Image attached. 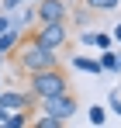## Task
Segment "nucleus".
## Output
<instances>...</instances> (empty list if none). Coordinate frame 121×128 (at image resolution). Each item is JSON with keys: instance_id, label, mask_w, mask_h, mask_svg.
Returning <instances> with one entry per match:
<instances>
[{"instance_id": "f257e3e1", "label": "nucleus", "mask_w": 121, "mask_h": 128, "mask_svg": "<svg viewBox=\"0 0 121 128\" xmlns=\"http://www.w3.org/2000/svg\"><path fill=\"white\" fill-rule=\"evenodd\" d=\"M10 59H14V69L18 73H42V69H52V66H59V52H48V48H42L35 45L31 38H21V45L10 52Z\"/></svg>"}, {"instance_id": "f03ea898", "label": "nucleus", "mask_w": 121, "mask_h": 128, "mask_svg": "<svg viewBox=\"0 0 121 128\" xmlns=\"http://www.w3.org/2000/svg\"><path fill=\"white\" fill-rule=\"evenodd\" d=\"M69 90V76L62 66H52V69H42V73H31L28 76V94L42 100V97H56V94H66Z\"/></svg>"}, {"instance_id": "7ed1b4c3", "label": "nucleus", "mask_w": 121, "mask_h": 128, "mask_svg": "<svg viewBox=\"0 0 121 128\" xmlns=\"http://www.w3.org/2000/svg\"><path fill=\"white\" fill-rule=\"evenodd\" d=\"M28 38L42 48H48V52H62L66 42H69V28L66 21H48V24H35L31 31H28Z\"/></svg>"}, {"instance_id": "20e7f679", "label": "nucleus", "mask_w": 121, "mask_h": 128, "mask_svg": "<svg viewBox=\"0 0 121 128\" xmlns=\"http://www.w3.org/2000/svg\"><path fill=\"white\" fill-rule=\"evenodd\" d=\"M38 107H42V114L66 121V118H73V114H76V97L66 90V94H56V97H42Z\"/></svg>"}, {"instance_id": "39448f33", "label": "nucleus", "mask_w": 121, "mask_h": 128, "mask_svg": "<svg viewBox=\"0 0 121 128\" xmlns=\"http://www.w3.org/2000/svg\"><path fill=\"white\" fill-rule=\"evenodd\" d=\"M66 18H69V4L66 0H38L35 4V24L66 21Z\"/></svg>"}, {"instance_id": "423d86ee", "label": "nucleus", "mask_w": 121, "mask_h": 128, "mask_svg": "<svg viewBox=\"0 0 121 128\" xmlns=\"http://www.w3.org/2000/svg\"><path fill=\"white\" fill-rule=\"evenodd\" d=\"M35 104L38 100L24 90H0V107H7V111H31Z\"/></svg>"}, {"instance_id": "0eeeda50", "label": "nucleus", "mask_w": 121, "mask_h": 128, "mask_svg": "<svg viewBox=\"0 0 121 128\" xmlns=\"http://www.w3.org/2000/svg\"><path fill=\"white\" fill-rule=\"evenodd\" d=\"M21 38H24V28H18V24H10L4 35H0V56H7L10 59V52L21 45Z\"/></svg>"}, {"instance_id": "6e6552de", "label": "nucleus", "mask_w": 121, "mask_h": 128, "mask_svg": "<svg viewBox=\"0 0 121 128\" xmlns=\"http://www.w3.org/2000/svg\"><path fill=\"white\" fill-rule=\"evenodd\" d=\"M80 42H83V45H97V48L104 52V48H111V45H114V38H111L107 31H83Z\"/></svg>"}, {"instance_id": "1a4fd4ad", "label": "nucleus", "mask_w": 121, "mask_h": 128, "mask_svg": "<svg viewBox=\"0 0 121 128\" xmlns=\"http://www.w3.org/2000/svg\"><path fill=\"white\" fill-rule=\"evenodd\" d=\"M69 66H73V69H80V73H90V76H97V73H100L97 59H90V56H73Z\"/></svg>"}, {"instance_id": "9d476101", "label": "nucleus", "mask_w": 121, "mask_h": 128, "mask_svg": "<svg viewBox=\"0 0 121 128\" xmlns=\"http://www.w3.org/2000/svg\"><path fill=\"white\" fill-rule=\"evenodd\" d=\"M97 66H100V73H118V52H114V48H104Z\"/></svg>"}, {"instance_id": "9b49d317", "label": "nucleus", "mask_w": 121, "mask_h": 128, "mask_svg": "<svg viewBox=\"0 0 121 128\" xmlns=\"http://www.w3.org/2000/svg\"><path fill=\"white\" fill-rule=\"evenodd\" d=\"M28 111H10L7 114V121H4V128H28Z\"/></svg>"}, {"instance_id": "f8f14e48", "label": "nucleus", "mask_w": 121, "mask_h": 128, "mask_svg": "<svg viewBox=\"0 0 121 128\" xmlns=\"http://www.w3.org/2000/svg\"><path fill=\"white\" fill-rule=\"evenodd\" d=\"M28 128H66V121H59V118H48V114H42V118H35V121H28Z\"/></svg>"}, {"instance_id": "ddd939ff", "label": "nucleus", "mask_w": 121, "mask_h": 128, "mask_svg": "<svg viewBox=\"0 0 121 128\" xmlns=\"http://www.w3.org/2000/svg\"><path fill=\"white\" fill-rule=\"evenodd\" d=\"M121 0H86V7L94 10V14H104V10H114Z\"/></svg>"}, {"instance_id": "4468645a", "label": "nucleus", "mask_w": 121, "mask_h": 128, "mask_svg": "<svg viewBox=\"0 0 121 128\" xmlns=\"http://www.w3.org/2000/svg\"><path fill=\"white\" fill-rule=\"evenodd\" d=\"M86 118H90V125H97V128H100L104 121H107V111H104L100 104H90V111H86Z\"/></svg>"}, {"instance_id": "2eb2a0df", "label": "nucleus", "mask_w": 121, "mask_h": 128, "mask_svg": "<svg viewBox=\"0 0 121 128\" xmlns=\"http://www.w3.org/2000/svg\"><path fill=\"white\" fill-rule=\"evenodd\" d=\"M90 14H94L90 7H80V10H69V18H73V24H76V28H86V24H90Z\"/></svg>"}, {"instance_id": "dca6fc26", "label": "nucleus", "mask_w": 121, "mask_h": 128, "mask_svg": "<svg viewBox=\"0 0 121 128\" xmlns=\"http://www.w3.org/2000/svg\"><path fill=\"white\" fill-rule=\"evenodd\" d=\"M28 0H0V10H7V14H14L18 7H24Z\"/></svg>"}, {"instance_id": "f3484780", "label": "nucleus", "mask_w": 121, "mask_h": 128, "mask_svg": "<svg viewBox=\"0 0 121 128\" xmlns=\"http://www.w3.org/2000/svg\"><path fill=\"white\" fill-rule=\"evenodd\" d=\"M107 104H111V111H114V114H121V94H118V90L107 97Z\"/></svg>"}, {"instance_id": "a211bd4d", "label": "nucleus", "mask_w": 121, "mask_h": 128, "mask_svg": "<svg viewBox=\"0 0 121 128\" xmlns=\"http://www.w3.org/2000/svg\"><path fill=\"white\" fill-rule=\"evenodd\" d=\"M7 28H10V14H7V10H0V35H4Z\"/></svg>"}, {"instance_id": "6ab92c4d", "label": "nucleus", "mask_w": 121, "mask_h": 128, "mask_svg": "<svg viewBox=\"0 0 121 128\" xmlns=\"http://www.w3.org/2000/svg\"><path fill=\"white\" fill-rule=\"evenodd\" d=\"M111 38H114V42H121V21L114 24V31H111Z\"/></svg>"}, {"instance_id": "aec40b11", "label": "nucleus", "mask_w": 121, "mask_h": 128, "mask_svg": "<svg viewBox=\"0 0 121 128\" xmlns=\"http://www.w3.org/2000/svg\"><path fill=\"white\" fill-rule=\"evenodd\" d=\"M7 114H10V111H7V107H0V125L7 121Z\"/></svg>"}, {"instance_id": "412c9836", "label": "nucleus", "mask_w": 121, "mask_h": 128, "mask_svg": "<svg viewBox=\"0 0 121 128\" xmlns=\"http://www.w3.org/2000/svg\"><path fill=\"white\" fill-rule=\"evenodd\" d=\"M118 73H121V52H118Z\"/></svg>"}, {"instance_id": "4be33fe9", "label": "nucleus", "mask_w": 121, "mask_h": 128, "mask_svg": "<svg viewBox=\"0 0 121 128\" xmlns=\"http://www.w3.org/2000/svg\"><path fill=\"white\" fill-rule=\"evenodd\" d=\"M4 62H7V56H0V66H4Z\"/></svg>"}, {"instance_id": "5701e85b", "label": "nucleus", "mask_w": 121, "mask_h": 128, "mask_svg": "<svg viewBox=\"0 0 121 128\" xmlns=\"http://www.w3.org/2000/svg\"><path fill=\"white\" fill-rule=\"evenodd\" d=\"M0 83H4V80H0Z\"/></svg>"}, {"instance_id": "b1692460", "label": "nucleus", "mask_w": 121, "mask_h": 128, "mask_svg": "<svg viewBox=\"0 0 121 128\" xmlns=\"http://www.w3.org/2000/svg\"><path fill=\"white\" fill-rule=\"evenodd\" d=\"M118 94H121V90H118Z\"/></svg>"}]
</instances>
